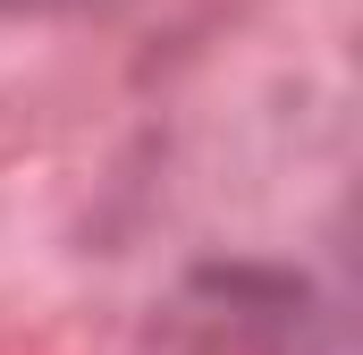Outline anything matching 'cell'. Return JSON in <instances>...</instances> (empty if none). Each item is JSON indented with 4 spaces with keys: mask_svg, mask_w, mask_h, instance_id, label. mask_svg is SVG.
<instances>
[{
    "mask_svg": "<svg viewBox=\"0 0 363 355\" xmlns=\"http://www.w3.org/2000/svg\"><path fill=\"white\" fill-rule=\"evenodd\" d=\"M0 9H68V0H0Z\"/></svg>",
    "mask_w": 363,
    "mask_h": 355,
    "instance_id": "obj_1",
    "label": "cell"
}]
</instances>
